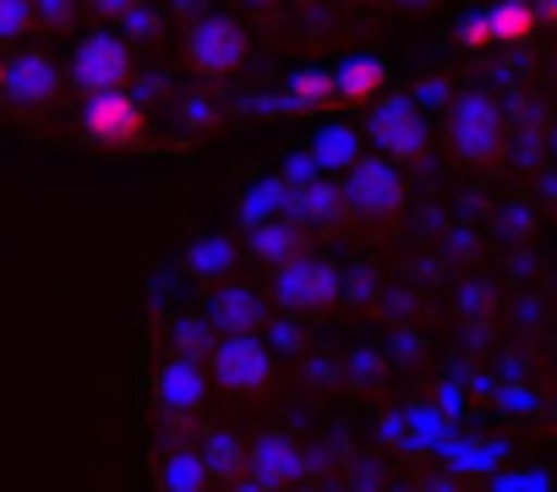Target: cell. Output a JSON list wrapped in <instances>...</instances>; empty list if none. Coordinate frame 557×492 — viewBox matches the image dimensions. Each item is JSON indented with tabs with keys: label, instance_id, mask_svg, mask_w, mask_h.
Instances as JSON below:
<instances>
[{
	"label": "cell",
	"instance_id": "7c38bea8",
	"mask_svg": "<svg viewBox=\"0 0 557 492\" xmlns=\"http://www.w3.org/2000/svg\"><path fill=\"white\" fill-rule=\"evenodd\" d=\"M307 253V235H301V219H257V235H251V258L278 269Z\"/></svg>",
	"mask_w": 557,
	"mask_h": 492
},
{
	"label": "cell",
	"instance_id": "d6986e66",
	"mask_svg": "<svg viewBox=\"0 0 557 492\" xmlns=\"http://www.w3.org/2000/svg\"><path fill=\"white\" fill-rule=\"evenodd\" d=\"M356 153H361V143H356V132H345V126H334V132L318 137V164H323V170H345Z\"/></svg>",
	"mask_w": 557,
	"mask_h": 492
},
{
	"label": "cell",
	"instance_id": "277c9868",
	"mask_svg": "<svg viewBox=\"0 0 557 492\" xmlns=\"http://www.w3.org/2000/svg\"><path fill=\"white\" fill-rule=\"evenodd\" d=\"M448 137H454L459 159L481 164V159H492L503 148V110L486 94H465L454 104V115H448Z\"/></svg>",
	"mask_w": 557,
	"mask_h": 492
},
{
	"label": "cell",
	"instance_id": "2e32d148",
	"mask_svg": "<svg viewBox=\"0 0 557 492\" xmlns=\"http://www.w3.org/2000/svg\"><path fill=\"white\" fill-rule=\"evenodd\" d=\"M208 481H213V470H208L202 454H170V465H164V487L170 492H202Z\"/></svg>",
	"mask_w": 557,
	"mask_h": 492
},
{
	"label": "cell",
	"instance_id": "3957f363",
	"mask_svg": "<svg viewBox=\"0 0 557 492\" xmlns=\"http://www.w3.org/2000/svg\"><path fill=\"white\" fill-rule=\"evenodd\" d=\"M208 378H213L219 389L251 394V389L273 383V350H268L257 334H224V340L208 350Z\"/></svg>",
	"mask_w": 557,
	"mask_h": 492
},
{
	"label": "cell",
	"instance_id": "44dd1931",
	"mask_svg": "<svg viewBox=\"0 0 557 492\" xmlns=\"http://www.w3.org/2000/svg\"><path fill=\"white\" fill-rule=\"evenodd\" d=\"M34 28V0H0V39H17Z\"/></svg>",
	"mask_w": 557,
	"mask_h": 492
},
{
	"label": "cell",
	"instance_id": "8992f818",
	"mask_svg": "<svg viewBox=\"0 0 557 492\" xmlns=\"http://www.w3.org/2000/svg\"><path fill=\"white\" fill-rule=\"evenodd\" d=\"M72 77L83 94H104V88H126L132 83V45L121 34H94L83 39L77 61H72Z\"/></svg>",
	"mask_w": 557,
	"mask_h": 492
},
{
	"label": "cell",
	"instance_id": "ffe728a7",
	"mask_svg": "<svg viewBox=\"0 0 557 492\" xmlns=\"http://www.w3.org/2000/svg\"><path fill=\"white\" fill-rule=\"evenodd\" d=\"M230 263H235V246L230 241H202L197 253H191V269L197 274H224Z\"/></svg>",
	"mask_w": 557,
	"mask_h": 492
},
{
	"label": "cell",
	"instance_id": "6da1fadb",
	"mask_svg": "<svg viewBox=\"0 0 557 492\" xmlns=\"http://www.w3.org/2000/svg\"><path fill=\"white\" fill-rule=\"evenodd\" d=\"M350 181H345V202L367 219H388L405 208V175L388 153H356L350 164Z\"/></svg>",
	"mask_w": 557,
	"mask_h": 492
},
{
	"label": "cell",
	"instance_id": "30bf717a",
	"mask_svg": "<svg viewBox=\"0 0 557 492\" xmlns=\"http://www.w3.org/2000/svg\"><path fill=\"white\" fill-rule=\"evenodd\" d=\"M0 94H7L12 104H23V110H45V104H55L61 77H55V66L45 56H17V61H7V88Z\"/></svg>",
	"mask_w": 557,
	"mask_h": 492
},
{
	"label": "cell",
	"instance_id": "ba28073f",
	"mask_svg": "<svg viewBox=\"0 0 557 492\" xmlns=\"http://www.w3.org/2000/svg\"><path fill=\"white\" fill-rule=\"evenodd\" d=\"M307 459H301V443L285 438V432H262L257 443H246V487H290L301 481Z\"/></svg>",
	"mask_w": 557,
	"mask_h": 492
},
{
	"label": "cell",
	"instance_id": "5bb4252c",
	"mask_svg": "<svg viewBox=\"0 0 557 492\" xmlns=\"http://www.w3.org/2000/svg\"><path fill=\"white\" fill-rule=\"evenodd\" d=\"M383 83H388V66L372 61V56H356V61H345V66L334 72V99H345V104H372V99L383 94Z\"/></svg>",
	"mask_w": 557,
	"mask_h": 492
},
{
	"label": "cell",
	"instance_id": "603a6c76",
	"mask_svg": "<svg viewBox=\"0 0 557 492\" xmlns=\"http://www.w3.org/2000/svg\"><path fill=\"white\" fill-rule=\"evenodd\" d=\"M497 487H552L546 470H519V476H497Z\"/></svg>",
	"mask_w": 557,
	"mask_h": 492
},
{
	"label": "cell",
	"instance_id": "9a60e30c",
	"mask_svg": "<svg viewBox=\"0 0 557 492\" xmlns=\"http://www.w3.org/2000/svg\"><path fill=\"white\" fill-rule=\"evenodd\" d=\"M541 23V12L530 7V0H497V7L486 12V28H492V45H519L530 39Z\"/></svg>",
	"mask_w": 557,
	"mask_h": 492
},
{
	"label": "cell",
	"instance_id": "8fae6325",
	"mask_svg": "<svg viewBox=\"0 0 557 492\" xmlns=\"http://www.w3.org/2000/svg\"><path fill=\"white\" fill-rule=\"evenodd\" d=\"M159 399H164V410H175V416H197L202 399H208V367L191 361V356H170V361L159 367Z\"/></svg>",
	"mask_w": 557,
	"mask_h": 492
},
{
	"label": "cell",
	"instance_id": "e0dca14e",
	"mask_svg": "<svg viewBox=\"0 0 557 492\" xmlns=\"http://www.w3.org/2000/svg\"><path fill=\"white\" fill-rule=\"evenodd\" d=\"M290 99L301 110H329L334 104V72H296L290 77Z\"/></svg>",
	"mask_w": 557,
	"mask_h": 492
},
{
	"label": "cell",
	"instance_id": "4fadbf2b",
	"mask_svg": "<svg viewBox=\"0 0 557 492\" xmlns=\"http://www.w3.org/2000/svg\"><path fill=\"white\" fill-rule=\"evenodd\" d=\"M213 329L219 334H257V323H262V302H257V291H246V285H224L219 296H213Z\"/></svg>",
	"mask_w": 557,
	"mask_h": 492
},
{
	"label": "cell",
	"instance_id": "ac0fdd59",
	"mask_svg": "<svg viewBox=\"0 0 557 492\" xmlns=\"http://www.w3.org/2000/svg\"><path fill=\"white\" fill-rule=\"evenodd\" d=\"M202 459H208V470H213V481H219V476H240L246 448H240L230 432H213V438H208V448H202Z\"/></svg>",
	"mask_w": 557,
	"mask_h": 492
},
{
	"label": "cell",
	"instance_id": "484cf974",
	"mask_svg": "<svg viewBox=\"0 0 557 492\" xmlns=\"http://www.w3.org/2000/svg\"><path fill=\"white\" fill-rule=\"evenodd\" d=\"M0 88H7V61H0Z\"/></svg>",
	"mask_w": 557,
	"mask_h": 492
},
{
	"label": "cell",
	"instance_id": "52a82bcc",
	"mask_svg": "<svg viewBox=\"0 0 557 492\" xmlns=\"http://www.w3.org/2000/svg\"><path fill=\"white\" fill-rule=\"evenodd\" d=\"M278 302H285L290 312H318V307H334L339 302V274L329 263H312L307 253L278 263V280H273Z\"/></svg>",
	"mask_w": 557,
	"mask_h": 492
},
{
	"label": "cell",
	"instance_id": "7402d4cb",
	"mask_svg": "<svg viewBox=\"0 0 557 492\" xmlns=\"http://www.w3.org/2000/svg\"><path fill=\"white\" fill-rule=\"evenodd\" d=\"M459 45H465V50H481V45H492V28H486V12H481V17H470V23L459 28Z\"/></svg>",
	"mask_w": 557,
	"mask_h": 492
},
{
	"label": "cell",
	"instance_id": "9c48e42d",
	"mask_svg": "<svg viewBox=\"0 0 557 492\" xmlns=\"http://www.w3.org/2000/svg\"><path fill=\"white\" fill-rule=\"evenodd\" d=\"M191 61H197V72H208V77L240 72V66H246V28L230 23V17L197 23V28H191Z\"/></svg>",
	"mask_w": 557,
	"mask_h": 492
},
{
	"label": "cell",
	"instance_id": "5b68a950",
	"mask_svg": "<svg viewBox=\"0 0 557 492\" xmlns=\"http://www.w3.org/2000/svg\"><path fill=\"white\" fill-rule=\"evenodd\" d=\"M372 143L394 159V164H416L426 153V121H421V104L416 99H388L372 110Z\"/></svg>",
	"mask_w": 557,
	"mask_h": 492
},
{
	"label": "cell",
	"instance_id": "4316f807",
	"mask_svg": "<svg viewBox=\"0 0 557 492\" xmlns=\"http://www.w3.org/2000/svg\"><path fill=\"white\" fill-rule=\"evenodd\" d=\"M410 7H426V0H410Z\"/></svg>",
	"mask_w": 557,
	"mask_h": 492
},
{
	"label": "cell",
	"instance_id": "d4e9b609",
	"mask_svg": "<svg viewBox=\"0 0 557 492\" xmlns=\"http://www.w3.org/2000/svg\"><path fill=\"white\" fill-rule=\"evenodd\" d=\"M541 17H552V23H557V0H546V12H541Z\"/></svg>",
	"mask_w": 557,
	"mask_h": 492
},
{
	"label": "cell",
	"instance_id": "7a4b0ae2",
	"mask_svg": "<svg viewBox=\"0 0 557 492\" xmlns=\"http://www.w3.org/2000/svg\"><path fill=\"white\" fill-rule=\"evenodd\" d=\"M143 132H148V115H143V104L126 88L88 94V104H83V137L88 143H99V148H132V143H143Z\"/></svg>",
	"mask_w": 557,
	"mask_h": 492
},
{
	"label": "cell",
	"instance_id": "cb8c5ba5",
	"mask_svg": "<svg viewBox=\"0 0 557 492\" xmlns=\"http://www.w3.org/2000/svg\"><path fill=\"white\" fill-rule=\"evenodd\" d=\"M34 12H45V23H66L72 17V0H39Z\"/></svg>",
	"mask_w": 557,
	"mask_h": 492
}]
</instances>
